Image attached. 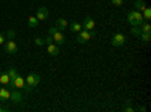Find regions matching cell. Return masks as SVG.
<instances>
[{
  "mask_svg": "<svg viewBox=\"0 0 151 112\" xmlns=\"http://www.w3.org/2000/svg\"><path fill=\"white\" fill-rule=\"evenodd\" d=\"M52 36H53V43L58 44V46H60V44L65 43V35L62 33V30H56Z\"/></svg>",
  "mask_w": 151,
  "mask_h": 112,
  "instance_id": "ba28073f",
  "label": "cell"
},
{
  "mask_svg": "<svg viewBox=\"0 0 151 112\" xmlns=\"http://www.w3.org/2000/svg\"><path fill=\"white\" fill-rule=\"evenodd\" d=\"M125 112H133V108L132 106H127V108H125Z\"/></svg>",
  "mask_w": 151,
  "mask_h": 112,
  "instance_id": "83f0119b",
  "label": "cell"
},
{
  "mask_svg": "<svg viewBox=\"0 0 151 112\" xmlns=\"http://www.w3.org/2000/svg\"><path fill=\"white\" fill-rule=\"evenodd\" d=\"M38 23H40V20H38L36 17H33V15H32V17H29L27 24H29V27H30V29H35V27L38 26Z\"/></svg>",
  "mask_w": 151,
  "mask_h": 112,
  "instance_id": "e0dca14e",
  "label": "cell"
},
{
  "mask_svg": "<svg viewBox=\"0 0 151 112\" xmlns=\"http://www.w3.org/2000/svg\"><path fill=\"white\" fill-rule=\"evenodd\" d=\"M47 53L50 56H58L59 55V46L52 43V44H47Z\"/></svg>",
  "mask_w": 151,
  "mask_h": 112,
  "instance_id": "30bf717a",
  "label": "cell"
},
{
  "mask_svg": "<svg viewBox=\"0 0 151 112\" xmlns=\"http://www.w3.org/2000/svg\"><path fill=\"white\" fill-rule=\"evenodd\" d=\"M38 20H47V17H48V9L45 8V6H41V8H38V11H36V15H35Z\"/></svg>",
  "mask_w": 151,
  "mask_h": 112,
  "instance_id": "9c48e42d",
  "label": "cell"
},
{
  "mask_svg": "<svg viewBox=\"0 0 151 112\" xmlns=\"http://www.w3.org/2000/svg\"><path fill=\"white\" fill-rule=\"evenodd\" d=\"M141 33H142V30H141V27H139V26H133V29H132V35L139 36Z\"/></svg>",
  "mask_w": 151,
  "mask_h": 112,
  "instance_id": "7402d4cb",
  "label": "cell"
},
{
  "mask_svg": "<svg viewBox=\"0 0 151 112\" xmlns=\"http://www.w3.org/2000/svg\"><path fill=\"white\" fill-rule=\"evenodd\" d=\"M125 41H127V36H125L124 33H115L110 40V44L113 47H121V46L125 44Z\"/></svg>",
  "mask_w": 151,
  "mask_h": 112,
  "instance_id": "3957f363",
  "label": "cell"
},
{
  "mask_svg": "<svg viewBox=\"0 0 151 112\" xmlns=\"http://www.w3.org/2000/svg\"><path fill=\"white\" fill-rule=\"evenodd\" d=\"M5 41H6V40H5V35L0 32V44H5Z\"/></svg>",
  "mask_w": 151,
  "mask_h": 112,
  "instance_id": "4316f807",
  "label": "cell"
},
{
  "mask_svg": "<svg viewBox=\"0 0 151 112\" xmlns=\"http://www.w3.org/2000/svg\"><path fill=\"white\" fill-rule=\"evenodd\" d=\"M6 38H8V40H14V38H15V32L12 30V29H9V30L6 32Z\"/></svg>",
  "mask_w": 151,
  "mask_h": 112,
  "instance_id": "603a6c76",
  "label": "cell"
},
{
  "mask_svg": "<svg viewBox=\"0 0 151 112\" xmlns=\"http://www.w3.org/2000/svg\"><path fill=\"white\" fill-rule=\"evenodd\" d=\"M11 100L14 102L15 105H18L20 102H21V92L20 91H17V90H14V91H11Z\"/></svg>",
  "mask_w": 151,
  "mask_h": 112,
  "instance_id": "8fae6325",
  "label": "cell"
},
{
  "mask_svg": "<svg viewBox=\"0 0 151 112\" xmlns=\"http://www.w3.org/2000/svg\"><path fill=\"white\" fill-rule=\"evenodd\" d=\"M139 27H141L142 32H151V24H150L148 21H142V23L139 24Z\"/></svg>",
  "mask_w": 151,
  "mask_h": 112,
  "instance_id": "ac0fdd59",
  "label": "cell"
},
{
  "mask_svg": "<svg viewBox=\"0 0 151 112\" xmlns=\"http://www.w3.org/2000/svg\"><path fill=\"white\" fill-rule=\"evenodd\" d=\"M44 41H45V44H52V43H53V36H52V35H48Z\"/></svg>",
  "mask_w": 151,
  "mask_h": 112,
  "instance_id": "d4e9b609",
  "label": "cell"
},
{
  "mask_svg": "<svg viewBox=\"0 0 151 112\" xmlns=\"http://www.w3.org/2000/svg\"><path fill=\"white\" fill-rule=\"evenodd\" d=\"M56 27H58L59 30H65V29L68 27V21H67L65 18H58V20H56Z\"/></svg>",
  "mask_w": 151,
  "mask_h": 112,
  "instance_id": "7c38bea8",
  "label": "cell"
},
{
  "mask_svg": "<svg viewBox=\"0 0 151 112\" xmlns=\"http://www.w3.org/2000/svg\"><path fill=\"white\" fill-rule=\"evenodd\" d=\"M127 21L132 24V26H139V24L144 21V17H142V12H139V11H136V9H133V11H130L129 14H127Z\"/></svg>",
  "mask_w": 151,
  "mask_h": 112,
  "instance_id": "6da1fadb",
  "label": "cell"
},
{
  "mask_svg": "<svg viewBox=\"0 0 151 112\" xmlns=\"http://www.w3.org/2000/svg\"><path fill=\"white\" fill-rule=\"evenodd\" d=\"M5 111H8V108H2V106H0V112H5Z\"/></svg>",
  "mask_w": 151,
  "mask_h": 112,
  "instance_id": "f546056e",
  "label": "cell"
},
{
  "mask_svg": "<svg viewBox=\"0 0 151 112\" xmlns=\"http://www.w3.org/2000/svg\"><path fill=\"white\" fill-rule=\"evenodd\" d=\"M40 80H41V77H40V74H36V73H32V74H29V76L26 77V83L30 85V86L38 85V83H40Z\"/></svg>",
  "mask_w": 151,
  "mask_h": 112,
  "instance_id": "52a82bcc",
  "label": "cell"
},
{
  "mask_svg": "<svg viewBox=\"0 0 151 112\" xmlns=\"http://www.w3.org/2000/svg\"><path fill=\"white\" fill-rule=\"evenodd\" d=\"M33 41H35V44H36V46H44V44H45V41H44L42 38H35Z\"/></svg>",
  "mask_w": 151,
  "mask_h": 112,
  "instance_id": "cb8c5ba5",
  "label": "cell"
},
{
  "mask_svg": "<svg viewBox=\"0 0 151 112\" xmlns=\"http://www.w3.org/2000/svg\"><path fill=\"white\" fill-rule=\"evenodd\" d=\"M70 30H71V32H80V30H82V24H80L79 21H73V23L70 24Z\"/></svg>",
  "mask_w": 151,
  "mask_h": 112,
  "instance_id": "9a60e30c",
  "label": "cell"
},
{
  "mask_svg": "<svg viewBox=\"0 0 151 112\" xmlns=\"http://www.w3.org/2000/svg\"><path fill=\"white\" fill-rule=\"evenodd\" d=\"M0 83H3V85H8V83H9L8 73H2V74H0Z\"/></svg>",
  "mask_w": 151,
  "mask_h": 112,
  "instance_id": "44dd1931",
  "label": "cell"
},
{
  "mask_svg": "<svg viewBox=\"0 0 151 112\" xmlns=\"http://www.w3.org/2000/svg\"><path fill=\"white\" fill-rule=\"evenodd\" d=\"M11 97V91L6 88H0V100H9Z\"/></svg>",
  "mask_w": 151,
  "mask_h": 112,
  "instance_id": "4fadbf2b",
  "label": "cell"
},
{
  "mask_svg": "<svg viewBox=\"0 0 151 112\" xmlns=\"http://www.w3.org/2000/svg\"><path fill=\"white\" fill-rule=\"evenodd\" d=\"M145 8H147V5H145L144 0H134V9H136V11L142 12Z\"/></svg>",
  "mask_w": 151,
  "mask_h": 112,
  "instance_id": "5bb4252c",
  "label": "cell"
},
{
  "mask_svg": "<svg viewBox=\"0 0 151 112\" xmlns=\"http://www.w3.org/2000/svg\"><path fill=\"white\" fill-rule=\"evenodd\" d=\"M79 35H77V43L79 44H85V43H88L91 38H94L95 36V30H80V32H77Z\"/></svg>",
  "mask_w": 151,
  "mask_h": 112,
  "instance_id": "7a4b0ae2",
  "label": "cell"
},
{
  "mask_svg": "<svg viewBox=\"0 0 151 112\" xmlns=\"http://www.w3.org/2000/svg\"><path fill=\"white\" fill-rule=\"evenodd\" d=\"M142 17H144V20H145V21H150V18H151V9H150L148 6L142 11Z\"/></svg>",
  "mask_w": 151,
  "mask_h": 112,
  "instance_id": "d6986e66",
  "label": "cell"
},
{
  "mask_svg": "<svg viewBox=\"0 0 151 112\" xmlns=\"http://www.w3.org/2000/svg\"><path fill=\"white\" fill-rule=\"evenodd\" d=\"M9 85L12 86V88H18V90H23V88H24V85H26V80H24V79L20 76V74H18V76H17L14 80H12Z\"/></svg>",
  "mask_w": 151,
  "mask_h": 112,
  "instance_id": "5b68a950",
  "label": "cell"
},
{
  "mask_svg": "<svg viewBox=\"0 0 151 112\" xmlns=\"http://www.w3.org/2000/svg\"><path fill=\"white\" fill-rule=\"evenodd\" d=\"M137 111H141V112H145V108H144V106H139V108H137Z\"/></svg>",
  "mask_w": 151,
  "mask_h": 112,
  "instance_id": "f1b7e54d",
  "label": "cell"
},
{
  "mask_svg": "<svg viewBox=\"0 0 151 112\" xmlns=\"http://www.w3.org/2000/svg\"><path fill=\"white\" fill-rule=\"evenodd\" d=\"M94 27H95V21H94V18L92 17H85L83 18V29L85 30H94Z\"/></svg>",
  "mask_w": 151,
  "mask_h": 112,
  "instance_id": "8992f818",
  "label": "cell"
},
{
  "mask_svg": "<svg viewBox=\"0 0 151 112\" xmlns=\"http://www.w3.org/2000/svg\"><path fill=\"white\" fill-rule=\"evenodd\" d=\"M17 50H18V47H17V43L14 40H6L5 41V52L6 53L14 55V53H17Z\"/></svg>",
  "mask_w": 151,
  "mask_h": 112,
  "instance_id": "277c9868",
  "label": "cell"
},
{
  "mask_svg": "<svg viewBox=\"0 0 151 112\" xmlns=\"http://www.w3.org/2000/svg\"><path fill=\"white\" fill-rule=\"evenodd\" d=\"M112 3L115 5V6H122L124 2H122V0H112Z\"/></svg>",
  "mask_w": 151,
  "mask_h": 112,
  "instance_id": "484cf974",
  "label": "cell"
},
{
  "mask_svg": "<svg viewBox=\"0 0 151 112\" xmlns=\"http://www.w3.org/2000/svg\"><path fill=\"white\" fill-rule=\"evenodd\" d=\"M139 38H141V41H144V43H150L151 35H150V32H142V33L139 35Z\"/></svg>",
  "mask_w": 151,
  "mask_h": 112,
  "instance_id": "ffe728a7",
  "label": "cell"
},
{
  "mask_svg": "<svg viewBox=\"0 0 151 112\" xmlns=\"http://www.w3.org/2000/svg\"><path fill=\"white\" fill-rule=\"evenodd\" d=\"M6 73H8V76H9V83H11L12 80H14V79L18 76V73H17V70H15L14 67H12V68H9Z\"/></svg>",
  "mask_w": 151,
  "mask_h": 112,
  "instance_id": "2e32d148",
  "label": "cell"
}]
</instances>
